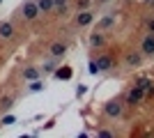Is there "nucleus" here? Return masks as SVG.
I'll return each instance as SVG.
<instances>
[{"mask_svg": "<svg viewBox=\"0 0 154 138\" xmlns=\"http://www.w3.org/2000/svg\"><path fill=\"white\" fill-rule=\"evenodd\" d=\"M39 5L37 0H26L23 5H21V19L23 21H37L39 19Z\"/></svg>", "mask_w": 154, "mask_h": 138, "instance_id": "obj_1", "label": "nucleus"}, {"mask_svg": "<svg viewBox=\"0 0 154 138\" xmlns=\"http://www.w3.org/2000/svg\"><path fill=\"white\" fill-rule=\"evenodd\" d=\"M122 113H124V104L120 101V99H113V101H108V104L103 106V115L110 118V120L122 118Z\"/></svg>", "mask_w": 154, "mask_h": 138, "instance_id": "obj_2", "label": "nucleus"}, {"mask_svg": "<svg viewBox=\"0 0 154 138\" xmlns=\"http://www.w3.org/2000/svg\"><path fill=\"white\" fill-rule=\"evenodd\" d=\"M143 99H145V90H143L140 85H134L131 90L127 92V97H124V104H127V106H138Z\"/></svg>", "mask_w": 154, "mask_h": 138, "instance_id": "obj_3", "label": "nucleus"}, {"mask_svg": "<svg viewBox=\"0 0 154 138\" xmlns=\"http://www.w3.org/2000/svg\"><path fill=\"white\" fill-rule=\"evenodd\" d=\"M143 55L140 51H127V55H124V67L127 69H136V67H140L143 65Z\"/></svg>", "mask_w": 154, "mask_h": 138, "instance_id": "obj_4", "label": "nucleus"}, {"mask_svg": "<svg viewBox=\"0 0 154 138\" xmlns=\"http://www.w3.org/2000/svg\"><path fill=\"white\" fill-rule=\"evenodd\" d=\"M92 21H94V12H92V9H83V12L76 14L74 23H76V28H88Z\"/></svg>", "mask_w": 154, "mask_h": 138, "instance_id": "obj_5", "label": "nucleus"}, {"mask_svg": "<svg viewBox=\"0 0 154 138\" xmlns=\"http://www.w3.org/2000/svg\"><path fill=\"white\" fill-rule=\"evenodd\" d=\"M140 53L145 58H152L154 55V32H147L140 41Z\"/></svg>", "mask_w": 154, "mask_h": 138, "instance_id": "obj_6", "label": "nucleus"}, {"mask_svg": "<svg viewBox=\"0 0 154 138\" xmlns=\"http://www.w3.org/2000/svg\"><path fill=\"white\" fill-rule=\"evenodd\" d=\"M88 41H90L92 48H103V46H106V32H101V30H94V32H90Z\"/></svg>", "mask_w": 154, "mask_h": 138, "instance_id": "obj_7", "label": "nucleus"}, {"mask_svg": "<svg viewBox=\"0 0 154 138\" xmlns=\"http://www.w3.org/2000/svg\"><path fill=\"white\" fill-rule=\"evenodd\" d=\"M115 23H117V14H106L103 19H99V23H97V30L106 32V30H110Z\"/></svg>", "mask_w": 154, "mask_h": 138, "instance_id": "obj_8", "label": "nucleus"}, {"mask_svg": "<svg viewBox=\"0 0 154 138\" xmlns=\"http://www.w3.org/2000/svg\"><path fill=\"white\" fill-rule=\"evenodd\" d=\"M97 67H99V72H108V69H113V58H110L108 53L99 55V60H97Z\"/></svg>", "mask_w": 154, "mask_h": 138, "instance_id": "obj_9", "label": "nucleus"}, {"mask_svg": "<svg viewBox=\"0 0 154 138\" xmlns=\"http://www.w3.org/2000/svg\"><path fill=\"white\" fill-rule=\"evenodd\" d=\"M48 53H51L53 58H64V53H67V44H62V41H55V44H51Z\"/></svg>", "mask_w": 154, "mask_h": 138, "instance_id": "obj_10", "label": "nucleus"}, {"mask_svg": "<svg viewBox=\"0 0 154 138\" xmlns=\"http://www.w3.org/2000/svg\"><path fill=\"white\" fill-rule=\"evenodd\" d=\"M0 37H2V39H14V26L9 21H2V23H0Z\"/></svg>", "mask_w": 154, "mask_h": 138, "instance_id": "obj_11", "label": "nucleus"}, {"mask_svg": "<svg viewBox=\"0 0 154 138\" xmlns=\"http://www.w3.org/2000/svg\"><path fill=\"white\" fill-rule=\"evenodd\" d=\"M39 76H42V69H37V67H26L23 69V78L26 81H37Z\"/></svg>", "mask_w": 154, "mask_h": 138, "instance_id": "obj_12", "label": "nucleus"}, {"mask_svg": "<svg viewBox=\"0 0 154 138\" xmlns=\"http://www.w3.org/2000/svg\"><path fill=\"white\" fill-rule=\"evenodd\" d=\"M37 5H39V12H42V14H51V12H55L53 0H37Z\"/></svg>", "mask_w": 154, "mask_h": 138, "instance_id": "obj_13", "label": "nucleus"}, {"mask_svg": "<svg viewBox=\"0 0 154 138\" xmlns=\"http://www.w3.org/2000/svg\"><path fill=\"white\" fill-rule=\"evenodd\" d=\"M53 5H55V14L64 16L67 9H69V0H53Z\"/></svg>", "mask_w": 154, "mask_h": 138, "instance_id": "obj_14", "label": "nucleus"}, {"mask_svg": "<svg viewBox=\"0 0 154 138\" xmlns=\"http://www.w3.org/2000/svg\"><path fill=\"white\" fill-rule=\"evenodd\" d=\"M58 60H60V58H53V55H51V60H46L44 65H42V72H46V74H55V65H58Z\"/></svg>", "mask_w": 154, "mask_h": 138, "instance_id": "obj_15", "label": "nucleus"}, {"mask_svg": "<svg viewBox=\"0 0 154 138\" xmlns=\"http://www.w3.org/2000/svg\"><path fill=\"white\" fill-rule=\"evenodd\" d=\"M136 85H140V87H143V90L147 92V90H149V87H152V85H154V81H152V78H145V76H138V78H136Z\"/></svg>", "mask_w": 154, "mask_h": 138, "instance_id": "obj_16", "label": "nucleus"}, {"mask_svg": "<svg viewBox=\"0 0 154 138\" xmlns=\"http://www.w3.org/2000/svg\"><path fill=\"white\" fill-rule=\"evenodd\" d=\"M55 78H60V81H69V78H71V69H69V67H62V69H58V72H55Z\"/></svg>", "mask_w": 154, "mask_h": 138, "instance_id": "obj_17", "label": "nucleus"}, {"mask_svg": "<svg viewBox=\"0 0 154 138\" xmlns=\"http://www.w3.org/2000/svg\"><path fill=\"white\" fill-rule=\"evenodd\" d=\"M94 5V0H76V9L78 12H83V9H92Z\"/></svg>", "mask_w": 154, "mask_h": 138, "instance_id": "obj_18", "label": "nucleus"}, {"mask_svg": "<svg viewBox=\"0 0 154 138\" xmlns=\"http://www.w3.org/2000/svg\"><path fill=\"white\" fill-rule=\"evenodd\" d=\"M39 90H44V83L42 81H30V92H39Z\"/></svg>", "mask_w": 154, "mask_h": 138, "instance_id": "obj_19", "label": "nucleus"}, {"mask_svg": "<svg viewBox=\"0 0 154 138\" xmlns=\"http://www.w3.org/2000/svg\"><path fill=\"white\" fill-rule=\"evenodd\" d=\"M12 104H14V99H12V97H5V99H0V108H2V111L12 108Z\"/></svg>", "mask_w": 154, "mask_h": 138, "instance_id": "obj_20", "label": "nucleus"}, {"mask_svg": "<svg viewBox=\"0 0 154 138\" xmlns=\"http://www.w3.org/2000/svg\"><path fill=\"white\" fill-rule=\"evenodd\" d=\"M0 122H2V124H14V122H16V118H14V115H5Z\"/></svg>", "mask_w": 154, "mask_h": 138, "instance_id": "obj_21", "label": "nucleus"}, {"mask_svg": "<svg viewBox=\"0 0 154 138\" xmlns=\"http://www.w3.org/2000/svg\"><path fill=\"white\" fill-rule=\"evenodd\" d=\"M85 92H88V85H78V90H76V94H78V97H83Z\"/></svg>", "mask_w": 154, "mask_h": 138, "instance_id": "obj_22", "label": "nucleus"}, {"mask_svg": "<svg viewBox=\"0 0 154 138\" xmlns=\"http://www.w3.org/2000/svg\"><path fill=\"white\" fill-rule=\"evenodd\" d=\"M99 136H103V138H113V131H108V129H101V131H99Z\"/></svg>", "mask_w": 154, "mask_h": 138, "instance_id": "obj_23", "label": "nucleus"}, {"mask_svg": "<svg viewBox=\"0 0 154 138\" xmlns=\"http://www.w3.org/2000/svg\"><path fill=\"white\" fill-rule=\"evenodd\" d=\"M99 72V67H97V60H92L90 62V74H97Z\"/></svg>", "mask_w": 154, "mask_h": 138, "instance_id": "obj_24", "label": "nucleus"}, {"mask_svg": "<svg viewBox=\"0 0 154 138\" xmlns=\"http://www.w3.org/2000/svg\"><path fill=\"white\" fill-rule=\"evenodd\" d=\"M147 32H154V16L147 21Z\"/></svg>", "mask_w": 154, "mask_h": 138, "instance_id": "obj_25", "label": "nucleus"}, {"mask_svg": "<svg viewBox=\"0 0 154 138\" xmlns=\"http://www.w3.org/2000/svg\"><path fill=\"white\" fill-rule=\"evenodd\" d=\"M94 2H97V5H108L110 0H94Z\"/></svg>", "mask_w": 154, "mask_h": 138, "instance_id": "obj_26", "label": "nucleus"}, {"mask_svg": "<svg viewBox=\"0 0 154 138\" xmlns=\"http://www.w3.org/2000/svg\"><path fill=\"white\" fill-rule=\"evenodd\" d=\"M145 2H154V0H145Z\"/></svg>", "mask_w": 154, "mask_h": 138, "instance_id": "obj_27", "label": "nucleus"}, {"mask_svg": "<svg viewBox=\"0 0 154 138\" xmlns=\"http://www.w3.org/2000/svg\"><path fill=\"white\" fill-rule=\"evenodd\" d=\"M0 127H2V122H0Z\"/></svg>", "mask_w": 154, "mask_h": 138, "instance_id": "obj_28", "label": "nucleus"}]
</instances>
